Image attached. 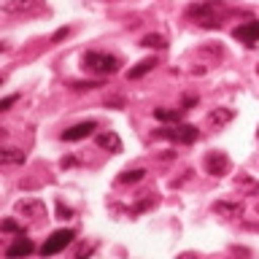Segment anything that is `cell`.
Here are the masks:
<instances>
[{
    "label": "cell",
    "instance_id": "d6986e66",
    "mask_svg": "<svg viewBox=\"0 0 259 259\" xmlns=\"http://www.w3.org/2000/svg\"><path fill=\"white\" fill-rule=\"evenodd\" d=\"M76 92H89V89H97V87H103V81H73L70 84Z\"/></svg>",
    "mask_w": 259,
    "mask_h": 259
},
{
    "label": "cell",
    "instance_id": "4fadbf2b",
    "mask_svg": "<svg viewBox=\"0 0 259 259\" xmlns=\"http://www.w3.org/2000/svg\"><path fill=\"white\" fill-rule=\"evenodd\" d=\"M27 157H24L22 149H14V146H6L3 151H0V165H24Z\"/></svg>",
    "mask_w": 259,
    "mask_h": 259
},
{
    "label": "cell",
    "instance_id": "ac0fdd59",
    "mask_svg": "<svg viewBox=\"0 0 259 259\" xmlns=\"http://www.w3.org/2000/svg\"><path fill=\"white\" fill-rule=\"evenodd\" d=\"M141 46H146V49H165L167 40L162 38V35H146V38L141 40Z\"/></svg>",
    "mask_w": 259,
    "mask_h": 259
},
{
    "label": "cell",
    "instance_id": "277c9868",
    "mask_svg": "<svg viewBox=\"0 0 259 259\" xmlns=\"http://www.w3.org/2000/svg\"><path fill=\"white\" fill-rule=\"evenodd\" d=\"M73 238H76V232L73 230H57L52 232L49 238L44 240V246H40V254L44 256H54V254H60V251H65L73 243Z\"/></svg>",
    "mask_w": 259,
    "mask_h": 259
},
{
    "label": "cell",
    "instance_id": "5b68a950",
    "mask_svg": "<svg viewBox=\"0 0 259 259\" xmlns=\"http://www.w3.org/2000/svg\"><path fill=\"white\" fill-rule=\"evenodd\" d=\"M202 165H205V173L222 178L230 173V157H227L224 151H210L205 154V159H202Z\"/></svg>",
    "mask_w": 259,
    "mask_h": 259
},
{
    "label": "cell",
    "instance_id": "7402d4cb",
    "mask_svg": "<svg viewBox=\"0 0 259 259\" xmlns=\"http://www.w3.org/2000/svg\"><path fill=\"white\" fill-rule=\"evenodd\" d=\"M70 216H73V210L65 205V202H57V219H62V222H65V219H70Z\"/></svg>",
    "mask_w": 259,
    "mask_h": 259
},
{
    "label": "cell",
    "instance_id": "3957f363",
    "mask_svg": "<svg viewBox=\"0 0 259 259\" xmlns=\"http://www.w3.org/2000/svg\"><path fill=\"white\" fill-rule=\"evenodd\" d=\"M159 138H167L173 143H194L200 138V130L194 124H170V127H162L157 130Z\"/></svg>",
    "mask_w": 259,
    "mask_h": 259
},
{
    "label": "cell",
    "instance_id": "5bb4252c",
    "mask_svg": "<svg viewBox=\"0 0 259 259\" xmlns=\"http://www.w3.org/2000/svg\"><path fill=\"white\" fill-rule=\"evenodd\" d=\"M216 213H222V216H243V202H216L213 205Z\"/></svg>",
    "mask_w": 259,
    "mask_h": 259
},
{
    "label": "cell",
    "instance_id": "f1b7e54d",
    "mask_svg": "<svg viewBox=\"0 0 259 259\" xmlns=\"http://www.w3.org/2000/svg\"><path fill=\"white\" fill-rule=\"evenodd\" d=\"M256 73H259V65H256Z\"/></svg>",
    "mask_w": 259,
    "mask_h": 259
},
{
    "label": "cell",
    "instance_id": "cb8c5ba5",
    "mask_svg": "<svg viewBox=\"0 0 259 259\" xmlns=\"http://www.w3.org/2000/svg\"><path fill=\"white\" fill-rule=\"evenodd\" d=\"M68 35H70V27H60V30H57L54 35H52V40H65Z\"/></svg>",
    "mask_w": 259,
    "mask_h": 259
},
{
    "label": "cell",
    "instance_id": "6da1fadb",
    "mask_svg": "<svg viewBox=\"0 0 259 259\" xmlns=\"http://www.w3.org/2000/svg\"><path fill=\"white\" fill-rule=\"evenodd\" d=\"M232 11L227 8L224 0H200V3H192L186 8V16L194 19L200 27L205 30H213V27H222V22L230 16Z\"/></svg>",
    "mask_w": 259,
    "mask_h": 259
},
{
    "label": "cell",
    "instance_id": "30bf717a",
    "mask_svg": "<svg viewBox=\"0 0 259 259\" xmlns=\"http://www.w3.org/2000/svg\"><path fill=\"white\" fill-rule=\"evenodd\" d=\"M16 213L30 216V219H40V216H46V205L40 200H19L16 202Z\"/></svg>",
    "mask_w": 259,
    "mask_h": 259
},
{
    "label": "cell",
    "instance_id": "7a4b0ae2",
    "mask_svg": "<svg viewBox=\"0 0 259 259\" xmlns=\"http://www.w3.org/2000/svg\"><path fill=\"white\" fill-rule=\"evenodd\" d=\"M81 65H84L87 70H92V73H100V76H113L121 62H119V57L105 54V52H87L84 57H81Z\"/></svg>",
    "mask_w": 259,
    "mask_h": 259
},
{
    "label": "cell",
    "instance_id": "8fae6325",
    "mask_svg": "<svg viewBox=\"0 0 259 259\" xmlns=\"http://www.w3.org/2000/svg\"><path fill=\"white\" fill-rule=\"evenodd\" d=\"M232 119H235V111L232 108H216V111H210L208 116H205V121H208L210 127H216V130L227 127Z\"/></svg>",
    "mask_w": 259,
    "mask_h": 259
},
{
    "label": "cell",
    "instance_id": "44dd1931",
    "mask_svg": "<svg viewBox=\"0 0 259 259\" xmlns=\"http://www.w3.org/2000/svg\"><path fill=\"white\" fill-rule=\"evenodd\" d=\"M235 184H240V186H246V189H248V192H259V184H254V181H251V178H248V176H238V181H235Z\"/></svg>",
    "mask_w": 259,
    "mask_h": 259
},
{
    "label": "cell",
    "instance_id": "e0dca14e",
    "mask_svg": "<svg viewBox=\"0 0 259 259\" xmlns=\"http://www.w3.org/2000/svg\"><path fill=\"white\" fill-rule=\"evenodd\" d=\"M143 176H146V170H143V167H135V170H124V173L119 176V184H135V181H141Z\"/></svg>",
    "mask_w": 259,
    "mask_h": 259
},
{
    "label": "cell",
    "instance_id": "9c48e42d",
    "mask_svg": "<svg viewBox=\"0 0 259 259\" xmlns=\"http://www.w3.org/2000/svg\"><path fill=\"white\" fill-rule=\"evenodd\" d=\"M32 251H35L32 240H30V238H24V235H19L14 246H8V248H6V256H8V259H22V256H30Z\"/></svg>",
    "mask_w": 259,
    "mask_h": 259
},
{
    "label": "cell",
    "instance_id": "d4e9b609",
    "mask_svg": "<svg viewBox=\"0 0 259 259\" xmlns=\"http://www.w3.org/2000/svg\"><path fill=\"white\" fill-rule=\"evenodd\" d=\"M95 251V246H81L78 251H76V259H84V256H89Z\"/></svg>",
    "mask_w": 259,
    "mask_h": 259
},
{
    "label": "cell",
    "instance_id": "83f0119b",
    "mask_svg": "<svg viewBox=\"0 0 259 259\" xmlns=\"http://www.w3.org/2000/svg\"><path fill=\"white\" fill-rule=\"evenodd\" d=\"M176 259H200L197 254H192V251H184V254H178Z\"/></svg>",
    "mask_w": 259,
    "mask_h": 259
},
{
    "label": "cell",
    "instance_id": "f546056e",
    "mask_svg": "<svg viewBox=\"0 0 259 259\" xmlns=\"http://www.w3.org/2000/svg\"><path fill=\"white\" fill-rule=\"evenodd\" d=\"M256 135H259V130H256Z\"/></svg>",
    "mask_w": 259,
    "mask_h": 259
},
{
    "label": "cell",
    "instance_id": "484cf974",
    "mask_svg": "<svg viewBox=\"0 0 259 259\" xmlns=\"http://www.w3.org/2000/svg\"><path fill=\"white\" fill-rule=\"evenodd\" d=\"M192 105H197V95H189V97H184V108H192Z\"/></svg>",
    "mask_w": 259,
    "mask_h": 259
},
{
    "label": "cell",
    "instance_id": "2e32d148",
    "mask_svg": "<svg viewBox=\"0 0 259 259\" xmlns=\"http://www.w3.org/2000/svg\"><path fill=\"white\" fill-rule=\"evenodd\" d=\"M154 119H157V121H170V124H178V121H181V111H173V108H154Z\"/></svg>",
    "mask_w": 259,
    "mask_h": 259
},
{
    "label": "cell",
    "instance_id": "603a6c76",
    "mask_svg": "<svg viewBox=\"0 0 259 259\" xmlns=\"http://www.w3.org/2000/svg\"><path fill=\"white\" fill-rule=\"evenodd\" d=\"M16 100H19V95H8V97H3V100H0V111H8Z\"/></svg>",
    "mask_w": 259,
    "mask_h": 259
},
{
    "label": "cell",
    "instance_id": "ffe728a7",
    "mask_svg": "<svg viewBox=\"0 0 259 259\" xmlns=\"http://www.w3.org/2000/svg\"><path fill=\"white\" fill-rule=\"evenodd\" d=\"M0 227H3V232H16V235H24V227H22V224H16L14 219H6V222L0 224Z\"/></svg>",
    "mask_w": 259,
    "mask_h": 259
},
{
    "label": "cell",
    "instance_id": "9a60e30c",
    "mask_svg": "<svg viewBox=\"0 0 259 259\" xmlns=\"http://www.w3.org/2000/svg\"><path fill=\"white\" fill-rule=\"evenodd\" d=\"M154 68H157V60H154V57H151V60H141L135 68H130L127 76H130V78H143L146 73H151Z\"/></svg>",
    "mask_w": 259,
    "mask_h": 259
},
{
    "label": "cell",
    "instance_id": "52a82bcc",
    "mask_svg": "<svg viewBox=\"0 0 259 259\" xmlns=\"http://www.w3.org/2000/svg\"><path fill=\"white\" fill-rule=\"evenodd\" d=\"M44 8V0H6L3 11L6 14H35Z\"/></svg>",
    "mask_w": 259,
    "mask_h": 259
},
{
    "label": "cell",
    "instance_id": "8992f818",
    "mask_svg": "<svg viewBox=\"0 0 259 259\" xmlns=\"http://www.w3.org/2000/svg\"><path fill=\"white\" fill-rule=\"evenodd\" d=\"M232 38L240 40V44H246V46H254L256 40H259V19L238 24V27L232 30Z\"/></svg>",
    "mask_w": 259,
    "mask_h": 259
},
{
    "label": "cell",
    "instance_id": "ba28073f",
    "mask_svg": "<svg viewBox=\"0 0 259 259\" xmlns=\"http://www.w3.org/2000/svg\"><path fill=\"white\" fill-rule=\"evenodd\" d=\"M97 130V121H78V124H73L70 130H65L62 133V141H68V143H73V141H84V138H89Z\"/></svg>",
    "mask_w": 259,
    "mask_h": 259
},
{
    "label": "cell",
    "instance_id": "7c38bea8",
    "mask_svg": "<svg viewBox=\"0 0 259 259\" xmlns=\"http://www.w3.org/2000/svg\"><path fill=\"white\" fill-rule=\"evenodd\" d=\"M95 143L100 146V149L111 151V154H119L121 151V138L116 133H97L95 135Z\"/></svg>",
    "mask_w": 259,
    "mask_h": 259
},
{
    "label": "cell",
    "instance_id": "4316f807",
    "mask_svg": "<svg viewBox=\"0 0 259 259\" xmlns=\"http://www.w3.org/2000/svg\"><path fill=\"white\" fill-rule=\"evenodd\" d=\"M73 165H76V159H73V157H65V159L60 162V167H73Z\"/></svg>",
    "mask_w": 259,
    "mask_h": 259
}]
</instances>
